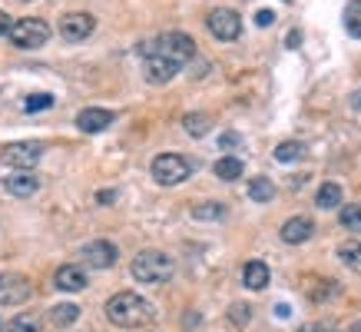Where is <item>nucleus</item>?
<instances>
[{
  "mask_svg": "<svg viewBox=\"0 0 361 332\" xmlns=\"http://www.w3.org/2000/svg\"><path fill=\"white\" fill-rule=\"evenodd\" d=\"M348 332H361V319H358V322H355V326H351V329H348Z\"/></svg>",
  "mask_w": 361,
  "mask_h": 332,
  "instance_id": "obj_38",
  "label": "nucleus"
},
{
  "mask_svg": "<svg viewBox=\"0 0 361 332\" xmlns=\"http://www.w3.org/2000/svg\"><path fill=\"white\" fill-rule=\"evenodd\" d=\"M47 319L54 322V326H73V322L80 319V306H73V302H60V306H54V309H47Z\"/></svg>",
  "mask_w": 361,
  "mask_h": 332,
  "instance_id": "obj_18",
  "label": "nucleus"
},
{
  "mask_svg": "<svg viewBox=\"0 0 361 332\" xmlns=\"http://www.w3.org/2000/svg\"><path fill=\"white\" fill-rule=\"evenodd\" d=\"M249 199H255V203H269V199H275V183L265 177H255L249 179Z\"/></svg>",
  "mask_w": 361,
  "mask_h": 332,
  "instance_id": "obj_20",
  "label": "nucleus"
},
{
  "mask_svg": "<svg viewBox=\"0 0 361 332\" xmlns=\"http://www.w3.org/2000/svg\"><path fill=\"white\" fill-rule=\"evenodd\" d=\"M302 156H305V146L295 143V140H285V143L275 146V160H279V163H295Z\"/></svg>",
  "mask_w": 361,
  "mask_h": 332,
  "instance_id": "obj_24",
  "label": "nucleus"
},
{
  "mask_svg": "<svg viewBox=\"0 0 361 332\" xmlns=\"http://www.w3.org/2000/svg\"><path fill=\"white\" fill-rule=\"evenodd\" d=\"M209 126H212V120H209L206 113H186V117H183V130H186L189 136H206Z\"/></svg>",
  "mask_w": 361,
  "mask_h": 332,
  "instance_id": "obj_23",
  "label": "nucleus"
},
{
  "mask_svg": "<svg viewBox=\"0 0 361 332\" xmlns=\"http://www.w3.org/2000/svg\"><path fill=\"white\" fill-rule=\"evenodd\" d=\"M44 156V143L37 140H20V143H7L0 150V160L7 166H20V170H30L37 160Z\"/></svg>",
  "mask_w": 361,
  "mask_h": 332,
  "instance_id": "obj_8",
  "label": "nucleus"
},
{
  "mask_svg": "<svg viewBox=\"0 0 361 332\" xmlns=\"http://www.w3.org/2000/svg\"><path fill=\"white\" fill-rule=\"evenodd\" d=\"M338 259L348 266V269L361 273V243H358V239H348V243H341V246H338Z\"/></svg>",
  "mask_w": 361,
  "mask_h": 332,
  "instance_id": "obj_21",
  "label": "nucleus"
},
{
  "mask_svg": "<svg viewBox=\"0 0 361 332\" xmlns=\"http://www.w3.org/2000/svg\"><path fill=\"white\" fill-rule=\"evenodd\" d=\"M113 120H116V113H113V110H103V107H87V110L77 113V126L83 133H103Z\"/></svg>",
  "mask_w": 361,
  "mask_h": 332,
  "instance_id": "obj_13",
  "label": "nucleus"
},
{
  "mask_svg": "<svg viewBox=\"0 0 361 332\" xmlns=\"http://www.w3.org/2000/svg\"><path fill=\"white\" fill-rule=\"evenodd\" d=\"M206 27H209V33H212L216 40H235V37L242 33L239 13L229 11V7H216V11H209Z\"/></svg>",
  "mask_w": 361,
  "mask_h": 332,
  "instance_id": "obj_7",
  "label": "nucleus"
},
{
  "mask_svg": "<svg viewBox=\"0 0 361 332\" xmlns=\"http://www.w3.org/2000/svg\"><path fill=\"white\" fill-rule=\"evenodd\" d=\"M140 57H159V60H169V64L183 66L196 57V40H192L189 33H179V30L159 33L156 40L140 44Z\"/></svg>",
  "mask_w": 361,
  "mask_h": 332,
  "instance_id": "obj_2",
  "label": "nucleus"
},
{
  "mask_svg": "<svg viewBox=\"0 0 361 332\" xmlns=\"http://www.w3.org/2000/svg\"><path fill=\"white\" fill-rule=\"evenodd\" d=\"M282 243H288V246H302V243H308L312 236H315V223L308 220V216H292V220H285L282 223Z\"/></svg>",
  "mask_w": 361,
  "mask_h": 332,
  "instance_id": "obj_11",
  "label": "nucleus"
},
{
  "mask_svg": "<svg viewBox=\"0 0 361 332\" xmlns=\"http://www.w3.org/2000/svg\"><path fill=\"white\" fill-rule=\"evenodd\" d=\"M11 30H13L11 13H4V11H0V37H11Z\"/></svg>",
  "mask_w": 361,
  "mask_h": 332,
  "instance_id": "obj_31",
  "label": "nucleus"
},
{
  "mask_svg": "<svg viewBox=\"0 0 361 332\" xmlns=\"http://www.w3.org/2000/svg\"><path fill=\"white\" fill-rule=\"evenodd\" d=\"M229 319L235 322V326H249V322H252V309H249V306H242V302H235V306L229 309Z\"/></svg>",
  "mask_w": 361,
  "mask_h": 332,
  "instance_id": "obj_29",
  "label": "nucleus"
},
{
  "mask_svg": "<svg viewBox=\"0 0 361 332\" xmlns=\"http://www.w3.org/2000/svg\"><path fill=\"white\" fill-rule=\"evenodd\" d=\"M318 210H341V186L338 183H322L315 193Z\"/></svg>",
  "mask_w": 361,
  "mask_h": 332,
  "instance_id": "obj_17",
  "label": "nucleus"
},
{
  "mask_svg": "<svg viewBox=\"0 0 361 332\" xmlns=\"http://www.w3.org/2000/svg\"><path fill=\"white\" fill-rule=\"evenodd\" d=\"M345 30L351 37H361V0H351L345 7Z\"/></svg>",
  "mask_w": 361,
  "mask_h": 332,
  "instance_id": "obj_25",
  "label": "nucleus"
},
{
  "mask_svg": "<svg viewBox=\"0 0 361 332\" xmlns=\"http://www.w3.org/2000/svg\"><path fill=\"white\" fill-rule=\"evenodd\" d=\"M54 286L63 289V292H80V289H87V266H60L54 276Z\"/></svg>",
  "mask_w": 361,
  "mask_h": 332,
  "instance_id": "obj_12",
  "label": "nucleus"
},
{
  "mask_svg": "<svg viewBox=\"0 0 361 332\" xmlns=\"http://www.w3.org/2000/svg\"><path fill=\"white\" fill-rule=\"evenodd\" d=\"M11 40H13V47H20V50H37V47H44L47 40H50V23L40 20V17L13 20Z\"/></svg>",
  "mask_w": 361,
  "mask_h": 332,
  "instance_id": "obj_5",
  "label": "nucleus"
},
{
  "mask_svg": "<svg viewBox=\"0 0 361 332\" xmlns=\"http://www.w3.org/2000/svg\"><path fill=\"white\" fill-rule=\"evenodd\" d=\"M242 170H245V166H242L239 156H222V160H216V177L226 179V183H229V179H239Z\"/></svg>",
  "mask_w": 361,
  "mask_h": 332,
  "instance_id": "obj_19",
  "label": "nucleus"
},
{
  "mask_svg": "<svg viewBox=\"0 0 361 332\" xmlns=\"http://www.w3.org/2000/svg\"><path fill=\"white\" fill-rule=\"evenodd\" d=\"M130 273L142 286H159V283H169V279H173L176 266H173V259L166 253H159V249H142V253L133 259Z\"/></svg>",
  "mask_w": 361,
  "mask_h": 332,
  "instance_id": "obj_3",
  "label": "nucleus"
},
{
  "mask_svg": "<svg viewBox=\"0 0 361 332\" xmlns=\"http://www.w3.org/2000/svg\"><path fill=\"white\" fill-rule=\"evenodd\" d=\"M285 4H292V0H285Z\"/></svg>",
  "mask_w": 361,
  "mask_h": 332,
  "instance_id": "obj_39",
  "label": "nucleus"
},
{
  "mask_svg": "<svg viewBox=\"0 0 361 332\" xmlns=\"http://www.w3.org/2000/svg\"><path fill=\"white\" fill-rule=\"evenodd\" d=\"M50 107H54V97H50V93H30V97L23 100V110H27V113L50 110Z\"/></svg>",
  "mask_w": 361,
  "mask_h": 332,
  "instance_id": "obj_28",
  "label": "nucleus"
},
{
  "mask_svg": "<svg viewBox=\"0 0 361 332\" xmlns=\"http://www.w3.org/2000/svg\"><path fill=\"white\" fill-rule=\"evenodd\" d=\"M0 332H37V319L33 316H13L11 322H4Z\"/></svg>",
  "mask_w": 361,
  "mask_h": 332,
  "instance_id": "obj_27",
  "label": "nucleus"
},
{
  "mask_svg": "<svg viewBox=\"0 0 361 332\" xmlns=\"http://www.w3.org/2000/svg\"><path fill=\"white\" fill-rule=\"evenodd\" d=\"M255 23H259V27H272V23H275V13L272 11H259V13H255Z\"/></svg>",
  "mask_w": 361,
  "mask_h": 332,
  "instance_id": "obj_32",
  "label": "nucleus"
},
{
  "mask_svg": "<svg viewBox=\"0 0 361 332\" xmlns=\"http://www.w3.org/2000/svg\"><path fill=\"white\" fill-rule=\"evenodd\" d=\"M4 186H7L11 196L27 199V196H33V193L40 189V177H33V173H13V177L4 179Z\"/></svg>",
  "mask_w": 361,
  "mask_h": 332,
  "instance_id": "obj_15",
  "label": "nucleus"
},
{
  "mask_svg": "<svg viewBox=\"0 0 361 332\" xmlns=\"http://www.w3.org/2000/svg\"><path fill=\"white\" fill-rule=\"evenodd\" d=\"M318 332H338L335 326H318Z\"/></svg>",
  "mask_w": 361,
  "mask_h": 332,
  "instance_id": "obj_37",
  "label": "nucleus"
},
{
  "mask_svg": "<svg viewBox=\"0 0 361 332\" xmlns=\"http://www.w3.org/2000/svg\"><path fill=\"white\" fill-rule=\"evenodd\" d=\"M338 220H341V226H345V230L361 232V206H341Z\"/></svg>",
  "mask_w": 361,
  "mask_h": 332,
  "instance_id": "obj_26",
  "label": "nucleus"
},
{
  "mask_svg": "<svg viewBox=\"0 0 361 332\" xmlns=\"http://www.w3.org/2000/svg\"><path fill=\"white\" fill-rule=\"evenodd\" d=\"M106 319L120 329H140V326H149L156 319V306L136 292H116L106 302Z\"/></svg>",
  "mask_w": 361,
  "mask_h": 332,
  "instance_id": "obj_1",
  "label": "nucleus"
},
{
  "mask_svg": "<svg viewBox=\"0 0 361 332\" xmlns=\"http://www.w3.org/2000/svg\"><path fill=\"white\" fill-rule=\"evenodd\" d=\"M93 30H97V17H93V13L73 11V13H63V17H60V37H63V40H70V44L87 40Z\"/></svg>",
  "mask_w": 361,
  "mask_h": 332,
  "instance_id": "obj_9",
  "label": "nucleus"
},
{
  "mask_svg": "<svg viewBox=\"0 0 361 332\" xmlns=\"http://www.w3.org/2000/svg\"><path fill=\"white\" fill-rule=\"evenodd\" d=\"M285 44H288L292 50H295V47L302 44V33H298V30H288V37H285Z\"/></svg>",
  "mask_w": 361,
  "mask_h": 332,
  "instance_id": "obj_34",
  "label": "nucleus"
},
{
  "mask_svg": "<svg viewBox=\"0 0 361 332\" xmlns=\"http://www.w3.org/2000/svg\"><path fill=\"white\" fill-rule=\"evenodd\" d=\"M226 206L222 203H199L192 206V220H202V223H216V220H226Z\"/></svg>",
  "mask_w": 361,
  "mask_h": 332,
  "instance_id": "obj_22",
  "label": "nucleus"
},
{
  "mask_svg": "<svg viewBox=\"0 0 361 332\" xmlns=\"http://www.w3.org/2000/svg\"><path fill=\"white\" fill-rule=\"evenodd\" d=\"M242 283L252 289V292H259V289L269 286V266L262 259H249L245 269H242Z\"/></svg>",
  "mask_w": 361,
  "mask_h": 332,
  "instance_id": "obj_16",
  "label": "nucleus"
},
{
  "mask_svg": "<svg viewBox=\"0 0 361 332\" xmlns=\"http://www.w3.org/2000/svg\"><path fill=\"white\" fill-rule=\"evenodd\" d=\"M242 140H239V133H222V140H219V146L222 150H232V146H239Z\"/></svg>",
  "mask_w": 361,
  "mask_h": 332,
  "instance_id": "obj_30",
  "label": "nucleus"
},
{
  "mask_svg": "<svg viewBox=\"0 0 361 332\" xmlns=\"http://www.w3.org/2000/svg\"><path fill=\"white\" fill-rule=\"evenodd\" d=\"M176 73H179V66L169 64V60H159V57H142V77L149 80L153 87H159V83H169Z\"/></svg>",
  "mask_w": 361,
  "mask_h": 332,
  "instance_id": "obj_14",
  "label": "nucleus"
},
{
  "mask_svg": "<svg viewBox=\"0 0 361 332\" xmlns=\"http://www.w3.org/2000/svg\"><path fill=\"white\" fill-rule=\"evenodd\" d=\"M80 259H83L87 269H110V266H116V259H120V249H116L110 239H93V243L83 246Z\"/></svg>",
  "mask_w": 361,
  "mask_h": 332,
  "instance_id": "obj_10",
  "label": "nucleus"
},
{
  "mask_svg": "<svg viewBox=\"0 0 361 332\" xmlns=\"http://www.w3.org/2000/svg\"><path fill=\"white\" fill-rule=\"evenodd\" d=\"M295 332H318V326H302V329H295Z\"/></svg>",
  "mask_w": 361,
  "mask_h": 332,
  "instance_id": "obj_36",
  "label": "nucleus"
},
{
  "mask_svg": "<svg viewBox=\"0 0 361 332\" xmlns=\"http://www.w3.org/2000/svg\"><path fill=\"white\" fill-rule=\"evenodd\" d=\"M149 173L159 186H179V183H186L189 173H192V163H189L186 156L179 153H159L149 166Z\"/></svg>",
  "mask_w": 361,
  "mask_h": 332,
  "instance_id": "obj_4",
  "label": "nucleus"
},
{
  "mask_svg": "<svg viewBox=\"0 0 361 332\" xmlns=\"http://www.w3.org/2000/svg\"><path fill=\"white\" fill-rule=\"evenodd\" d=\"M33 296L30 279L20 273H0V306H23Z\"/></svg>",
  "mask_w": 361,
  "mask_h": 332,
  "instance_id": "obj_6",
  "label": "nucleus"
},
{
  "mask_svg": "<svg viewBox=\"0 0 361 332\" xmlns=\"http://www.w3.org/2000/svg\"><path fill=\"white\" fill-rule=\"evenodd\" d=\"M97 203H103V206H106V203H116V189H99Z\"/></svg>",
  "mask_w": 361,
  "mask_h": 332,
  "instance_id": "obj_33",
  "label": "nucleus"
},
{
  "mask_svg": "<svg viewBox=\"0 0 361 332\" xmlns=\"http://www.w3.org/2000/svg\"><path fill=\"white\" fill-rule=\"evenodd\" d=\"M275 312H279V319H288V316H292V312H288V306H285V302H282V306H279V309H275Z\"/></svg>",
  "mask_w": 361,
  "mask_h": 332,
  "instance_id": "obj_35",
  "label": "nucleus"
}]
</instances>
